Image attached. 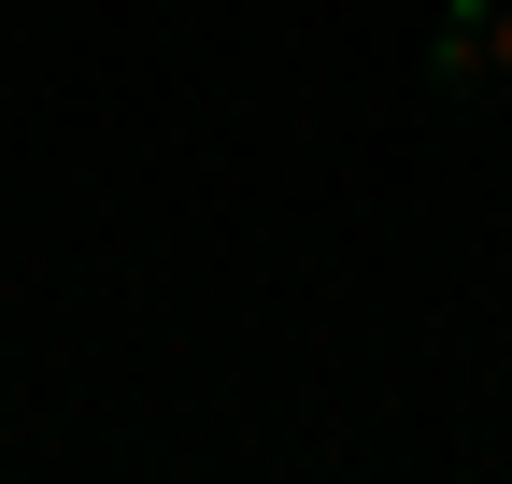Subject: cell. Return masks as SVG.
I'll return each mask as SVG.
<instances>
[{"label":"cell","mask_w":512,"mask_h":484,"mask_svg":"<svg viewBox=\"0 0 512 484\" xmlns=\"http://www.w3.org/2000/svg\"><path fill=\"white\" fill-rule=\"evenodd\" d=\"M484 72H512V0H484Z\"/></svg>","instance_id":"obj_1"}]
</instances>
